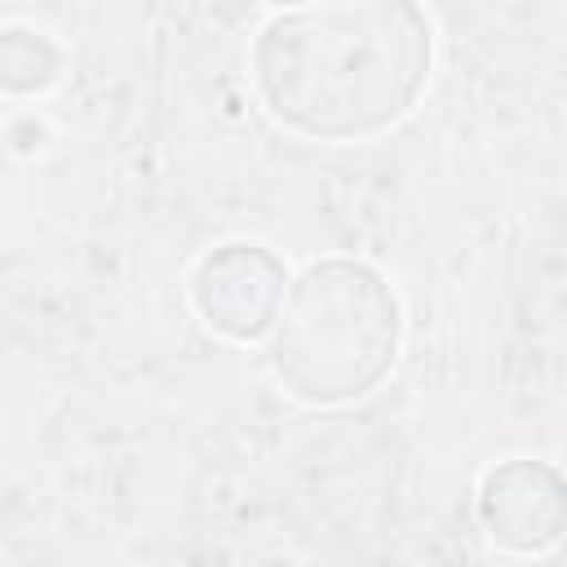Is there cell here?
Segmentation results:
<instances>
[{"mask_svg": "<svg viewBox=\"0 0 567 567\" xmlns=\"http://www.w3.org/2000/svg\"><path fill=\"white\" fill-rule=\"evenodd\" d=\"M257 66L288 124L354 137L408 111L430 66V27L412 0H328L275 22Z\"/></svg>", "mask_w": 567, "mask_h": 567, "instance_id": "1", "label": "cell"}, {"mask_svg": "<svg viewBox=\"0 0 567 567\" xmlns=\"http://www.w3.org/2000/svg\"><path fill=\"white\" fill-rule=\"evenodd\" d=\"M394 332L399 319L385 284L363 266L323 261L284 297L275 363L301 399H350L390 368Z\"/></svg>", "mask_w": 567, "mask_h": 567, "instance_id": "2", "label": "cell"}, {"mask_svg": "<svg viewBox=\"0 0 567 567\" xmlns=\"http://www.w3.org/2000/svg\"><path fill=\"white\" fill-rule=\"evenodd\" d=\"M195 292L213 328L230 337H252L270 323V315L284 301V270L266 252L230 244L226 252L204 261Z\"/></svg>", "mask_w": 567, "mask_h": 567, "instance_id": "3", "label": "cell"}, {"mask_svg": "<svg viewBox=\"0 0 567 567\" xmlns=\"http://www.w3.org/2000/svg\"><path fill=\"white\" fill-rule=\"evenodd\" d=\"M487 523L514 545L554 540L567 523V487L540 465H509L487 483Z\"/></svg>", "mask_w": 567, "mask_h": 567, "instance_id": "4", "label": "cell"}, {"mask_svg": "<svg viewBox=\"0 0 567 567\" xmlns=\"http://www.w3.org/2000/svg\"><path fill=\"white\" fill-rule=\"evenodd\" d=\"M275 4H292V0H275Z\"/></svg>", "mask_w": 567, "mask_h": 567, "instance_id": "5", "label": "cell"}]
</instances>
